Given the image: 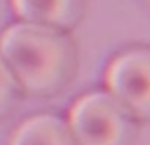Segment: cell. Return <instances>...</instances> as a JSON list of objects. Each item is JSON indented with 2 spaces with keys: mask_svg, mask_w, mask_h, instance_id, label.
<instances>
[{
  "mask_svg": "<svg viewBox=\"0 0 150 145\" xmlns=\"http://www.w3.org/2000/svg\"><path fill=\"white\" fill-rule=\"evenodd\" d=\"M148 2H150V0H148Z\"/></svg>",
  "mask_w": 150,
  "mask_h": 145,
  "instance_id": "obj_7",
  "label": "cell"
},
{
  "mask_svg": "<svg viewBox=\"0 0 150 145\" xmlns=\"http://www.w3.org/2000/svg\"><path fill=\"white\" fill-rule=\"evenodd\" d=\"M67 124L76 145H133L137 138L133 115L108 92L78 97Z\"/></svg>",
  "mask_w": 150,
  "mask_h": 145,
  "instance_id": "obj_2",
  "label": "cell"
},
{
  "mask_svg": "<svg viewBox=\"0 0 150 145\" xmlns=\"http://www.w3.org/2000/svg\"><path fill=\"white\" fill-rule=\"evenodd\" d=\"M19 90H21L19 82L15 80L11 69L0 56V116L6 115L10 109H13L19 97Z\"/></svg>",
  "mask_w": 150,
  "mask_h": 145,
  "instance_id": "obj_6",
  "label": "cell"
},
{
  "mask_svg": "<svg viewBox=\"0 0 150 145\" xmlns=\"http://www.w3.org/2000/svg\"><path fill=\"white\" fill-rule=\"evenodd\" d=\"M0 56L19 88L34 96L63 90L76 71V48L59 29L15 23L0 36Z\"/></svg>",
  "mask_w": 150,
  "mask_h": 145,
  "instance_id": "obj_1",
  "label": "cell"
},
{
  "mask_svg": "<svg viewBox=\"0 0 150 145\" xmlns=\"http://www.w3.org/2000/svg\"><path fill=\"white\" fill-rule=\"evenodd\" d=\"M11 8L21 21L61 31L78 23L84 0H11Z\"/></svg>",
  "mask_w": 150,
  "mask_h": 145,
  "instance_id": "obj_4",
  "label": "cell"
},
{
  "mask_svg": "<svg viewBox=\"0 0 150 145\" xmlns=\"http://www.w3.org/2000/svg\"><path fill=\"white\" fill-rule=\"evenodd\" d=\"M10 145H76L69 124L53 115H36L21 122Z\"/></svg>",
  "mask_w": 150,
  "mask_h": 145,
  "instance_id": "obj_5",
  "label": "cell"
},
{
  "mask_svg": "<svg viewBox=\"0 0 150 145\" xmlns=\"http://www.w3.org/2000/svg\"><path fill=\"white\" fill-rule=\"evenodd\" d=\"M105 84L133 119L150 120V48H131L116 56L105 71Z\"/></svg>",
  "mask_w": 150,
  "mask_h": 145,
  "instance_id": "obj_3",
  "label": "cell"
}]
</instances>
